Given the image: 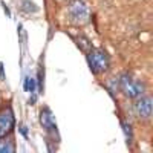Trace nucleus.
I'll list each match as a JSON object with an SVG mask.
<instances>
[{
  "label": "nucleus",
  "mask_w": 153,
  "mask_h": 153,
  "mask_svg": "<svg viewBox=\"0 0 153 153\" xmlns=\"http://www.w3.org/2000/svg\"><path fill=\"white\" fill-rule=\"evenodd\" d=\"M22 5H25V6H26V8H25V9H26V11H32V12H35L38 8L32 3V2H29V0H23V2H22Z\"/></svg>",
  "instance_id": "9d476101"
},
{
  "label": "nucleus",
  "mask_w": 153,
  "mask_h": 153,
  "mask_svg": "<svg viewBox=\"0 0 153 153\" xmlns=\"http://www.w3.org/2000/svg\"><path fill=\"white\" fill-rule=\"evenodd\" d=\"M123 129H124V135H126V139H127V144L132 143V127L129 123H123Z\"/></svg>",
  "instance_id": "6e6552de"
},
{
  "label": "nucleus",
  "mask_w": 153,
  "mask_h": 153,
  "mask_svg": "<svg viewBox=\"0 0 153 153\" xmlns=\"http://www.w3.org/2000/svg\"><path fill=\"white\" fill-rule=\"evenodd\" d=\"M40 123H42V126L45 127L46 130H55L57 132V124H55V121H54V115H52V112H51L49 109H43L42 110V113H40Z\"/></svg>",
  "instance_id": "423d86ee"
},
{
  "label": "nucleus",
  "mask_w": 153,
  "mask_h": 153,
  "mask_svg": "<svg viewBox=\"0 0 153 153\" xmlns=\"http://www.w3.org/2000/svg\"><path fill=\"white\" fill-rule=\"evenodd\" d=\"M78 46H80L81 49H84V51H89V49H91V43H89V40H87L86 37H83V35L78 38Z\"/></svg>",
  "instance_id": "1a4fd4ad"
},
{
  "label": "nucleus",
  "mask_w": 153,
  "mask_h": 153,
  "mask_svg": "<svg viewBox=\"0 0 153 153\" xmlns=\"http://www.w3.org/2000/svg\"><path fill=\"white\" fill-rule=\"evenodd\" d=\"M107 86H109V89L112 91V94L117 91V87H118V81H117V78H110L109 80V83H107Z\"/></svg>",
  "instance_id": "9b49d317"
},
{
  "label": "nucleus",
  "mask_w": 153,
  "mask_h": 153,
  "mask_svg": "<svg viewBox=\"0 0 153 153\" xmlns=\"http://www.w3.org/2000/svg\"><path fill=\"white\" fill-rule=\"evenodd\" d=\"M12 127H14V113L11 107H8L0 113V138L6 136V133L11 132Z\"/></svg>",
  "instance_id": "20e7f679"
},
{
  "label": "nucleus",
  "mask_w": 153,
  "mask_h": 153,
  "mask_svg": "<svg viewBox=\"0 0 153 153\" xmlns=\"http://www.w3.org/2000/svg\"><path fill=\"white\" fill-rule=\"evenodd\" d=\"M87 61H89V68L94 74L104 72L109 68V58L107 54L103 49H92L87 54Z\"/></svg>",
  "instance_id": "f03ea898"
},
{
  "label": "nucleus",
  "mask_w": 153,
  "mask_h": 153,
  "mask_svg": "<svg viewBox=\"0 0 153 153\" xmlns=\"http://www.w3.org/2000/svg\"><path fill=\"white\" fill-rule=\"evenodd\" d=\"M139 98V97H138ZM153 101L150 97H143L139 98L136 103H135V112L138 113V117H141L144 120L150 118V115H152V109H153Z\"/></svg>",
  "instance_id": "39448f33"
},
{
  "label": "nucleus",
  "mask_w": 153,
  "mask_h": 153,
  "mask_svg": "<svg viewBox=\"0 0 153 153\" xmlns=\"http://www.w3.org/2000/svg\"><path fill=\"white\" fill-rule=\"evenodd\" d=\"M118 84L121 87V91L124 92V95L129 97V98L141 97L144 94V89H146L144 83L136 80V78H133L130 74H123L120 76V80H118Z\"/></svg>",
  "instance_id": "f257e3e1"
},
{
  "label": "nucleus",
  "mask_w": 153,
  "mask_h": 153,
  "mask_svg": "<svg viewBox=\"0 0 153 153\" xmlns=\"http://www.w3.org/2000/svg\"><path fill=\"white\" fill-rule=\"evenodd\" d=\"M14 152V146L11 144V141L5 139V141H0V153H11Z\"/></svg>",
  "instance_id": "0eeeda50"
},
{
  "label": "nucleus",
  "mask_w": 153,
  "mask_h": 153,
  "mask_svg": "<svg viewBox=\"0 0 153 153\" xmlns=\"http://www.w3.org/2000/svg\"><path fill=\"white\" fill-rule=\"evenodd\" d=\"M89 8L86 6L84 2L81 0H74L69 6V17L74 23L76 25H83L86 22H89Z\"/></svg>",
  "instance_id": "7ed1b4c3"
}]
</instances>
